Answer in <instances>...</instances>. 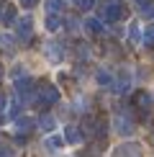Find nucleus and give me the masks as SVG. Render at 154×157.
Masks as SVG:
<instances>
[{"label":"nucleus","instance_id":"f257e3e1","mask_svg":"<svg viewBox=\"0 0 154 157\" xmlns=\"http://www.w3.org/2000/svg\"><path fill=\"white\" fill-rule=\"evenodd\" d=\"M121 16H126V8L121 0H108L100 8V21H118Z\"/></svg>","mask_w":154,"mask_h":157},{"label":"nucleus","instance_id":"f03ea898","mask_svg":"<svg viewBox=\"0 0 154 157\" xmlns=\"http://www.w3.org/2000/svg\"><path fill=\"white\" fill-rule=\"evenodd\" d=\"M57 101H59V90H57L54 85H44V88L38 90V108L54 106Z\"/></svg>","mask_w":154,"mask_h":157},{"label":"nucleus","instance_id":"7ed1b4c3","mask_svg":"<svg viewBox=\"0 0 154 157\" xmlns=\"http://www.w3.org/2000/svg\"><path fill=\"white\" fill-rule=\"evenodd\" d=\"M113 157H141V147L136 142H123L113 149Z\"/></svg>","mask_w":154,"mask_h":157},{"label":"nucleus","instance_id":"20e7f679","mask_svg":"<svg viewBox=\"0 0 154 157\" xmlns=\"http://www.w3.org/2000/svg\"><path fill=\"white\" fill-rule=\"evenodd\" d=\"M113 132L121 134V136H131L134 134V121L131 119H123V116H116V119H113Z\"/></svg>","mask_w":154,"mask_h":157},{"label":"nucleus","instance_id":"39448f33","mask_svg":"<svg viewBox=\"0 0 154 157\" xmlns=\"http://www.w3.org/2000/svg\"><path fill=\"white\" fill-rule=\"evenodd\" d=\"M16 31H18V39L28 41V39H31V34H34V21H31V16H23L21 21L16 23Z\"/></svg>","mask_w":154,"mask_h":157},{"label":"nucleus","instance_id":"423d86ee","mask_svg":"<svg viewBox=\"0 0 154 157\" xmlns=\"http://www.w3.org/2000/svg\"><path fill=\"white\" fill-rule=\"evenodd\" d=\"M16 90H18V98H28L34 93V80L31 77H16Z\"/></svg>","mask_w":154,"mask_h":157},{"label":"nucleus","instance_id":"0eeeda50","mask_svg":"<svg viewBox=\"0 0 154 157\" xmlns=\"http://www.w3.org/2000/svg\"><path fill=\"white\" fill-rule=\"evenodd\" d=\"M134 106L141 111V116H146V111H149V106H152V95L146 93V90H139L136 98H134Z\"/></svg>","mask_w":154,"mask_h":157},{"label":"nucleus","instance_id":"6e6552de","mask_svg":"<svg viewBox=\"0 0 154 157\" xmlns=\"http://www.w3.org/2000/svg\"><path fill=\"white\" fill-rule=\"evenodd\" d=\"M44 52H46V57H49L51 62H59L62 57H64V47H62L59 41H49L46 47H44Z\"/></svg>","mask_w":154,"mask_h":157},{"label":"nucleus","instance_id":"1a4fd4ad","mask_svg":"<svg viewBox=\"0 0 154 157\" xmlns=\"http://www.w3.org/2000/svg\"><path fill=\"white\" fill-rule=\"evenodd\" d=\"M16 126H18V134L28 136V134L36 129V121H34V119H28V116H18V119H16Z\"/></svg>","mask_w":154,"mask_h":157},{"label":"nucleus","instance_id":"9d476101","mask_svg":"<svg viewBox=\"0 0 154 157\" xmlns=\"http://www.w3.org/2000/svg\"><path fill=\"white\" fill-rule=\"evenodd\" d=\"M80 132L85 134V136H93L95 132H98V121H95L93 116H85V119H82V124H80Z\"/></svg>","mask_w":154,"mask_h":157},{"label":"nucleus","instance_id":"9b49d317","mask_svg":"<svg viewBox=\"0 0 154 157\" xmlns=\"http://www.w3.org/2000/svg\"><path fill=\"white\" fill-rule=\"evenodd\" d=\"M36 126L41 129V132H54V126H57V121L51 119V116H41V119L36 121Z\"/></svg>","mask_w":154,"mask_h":157},{"label":"nucleus","instance_id":"f8f14e48","mask_svg":"<svg viewBox=\"0 0 154 157\" xmlns=\"http://www.w3.org/2000/svg\"><path fill=\"white\" fill-rule=\"evenodd\" d=\"M64 132H67L64 134V142H69V144H77V142H80V129L77 126H67Z\"/></svg>","mask_w":154,"mask_h":157},{"label":"nucleus","instance_id":"ddd939ff","mask_svg":"<svg viewBox=\"0 0 154 157\" xmlns=\"http://www.w3.org/2000/svg\"><path fill=\"white\" fill-rule=\"evenodd\" d=\"M85 29L90 31V34H100L103 31V21L100 18H90V21H85Z\"/></svg>","mask_w":154,"mask_h":157},{"label":"nucleus","instance_id":"4468645a","mask_svg":"<svg viewBox=\"0 0 154 157\" xmlns=\"http://www.w3.org/2000/svg\"><path fill=\"white\" fill-rule=\"evenodd\" d=\"M46 29H49V31H59V29H62V18L51 13V16L46 18Z\"/></svg>","mask_w":154,"mask_h":157},{"label":"nucleus","instance_id":"2eb2a0df","mask_svg":"<svg viewBox=\"0 0 154 157\" xmlns=\"http://www.w3.org/2000/svg\"><path fill=\"white\" fill-rule=\"evenodd\" d=\"M128 85H131V80H128V75H121L118 82H116V93H126Z\"/></svg>","mask_w":154,"mask_h":157},{"label":"nucleus","instance_id":"dca6fc26","mask_svg":"<svg viewBox=\"0 0 154 157\" xmlns=\"http://www.w3.org/2000/svg\"><path fill=\"white\" fill-rule=\"evenodd\" d=\"M141 16H144L146 21H152L154 18V3H144L141 5Z\"/></svg>","mask_w":154,"mask_h":157},{"label":"nucleus","instance_id":"f3484780","mask_svg":"<svg viewBox=\"0 0 154 157\" xmlns=\"http://www.w3.org/2000/svg\"><path fill=\"white\" fill-rule=\"evenodd\" d=\"M62 144H64L62 136H49V139H46V147L49 149H62Z\"/></svg>","mask_w":154,"mask_h":157},{"label":"nucleus","instance_id":"a211bd4d","mask_svg":"<svg viewBox=\"0 0 154 157\" xmlns=\"http://www.w3.org/2000/svg\"><path fill=\"white\" fill-rule=\"evenodd\" d=\"M46 8H49V13H57L64 8V0H46Z\"/></svg>","mask_w":154,"mask_h":157},{"label":"nucleus","instance_id":"6ab92c4d","mask_svg":"<svg viewBox=\"0 0 154 157\" xmlns=\"http://www.w3.org/2000/svg\"><path fill=\"white\" fill-rule=\"evenodd\" d=\"M98 82H100V85H111V82H113L111 72H105V70H100V72H98Z\"/></svg>","mask_w":154,"mask_h":157},{"label":"nucleus","instance_id":"aec40b11","mask_svg":"<svg viewBox=\"0 0 154 157\" xmlns=\"http://www.w3.org/2000/svg\"><path fill=\"white\" fill-rule=\"evenodd\" d=\"M75 5H77L80 10H90V8L95 5V0H75Z\"/></svg>","mask_w":154,"mask_h":157},{"label":"nucleus","instance_id":"412c9836","mask_svg":"<svg viewBox=\"0 0 154 157\" xmlns=\"http://www.w3.org/2000/svg\"><path fill=\"white\" fill-rule=\"evenodd\" d=\"M13 18H16V10H13V8H5V13H3V21H5V23H13Z\"/></svg>","mask_w":154,"mask_h":157},{"label":"nucleus","instance_id":"4be33fe9","mask_svg":"<svg viewBox=\"0 0 154 157\" xmlns=\"http://www.w3.org/2000/svg\"><path fill=\"white\" fill-rule=\"evenodd\" d=\"M128 34H131V39H134V41H139V23H131V31H128Z\"/></svg>","mask_w":154,"mask_h":157},{"label":"nucleus","instance_id":"5701e85b","mask_svg":"<svg viewBox=\"0 0 154 157\" xmlns=\"http://www.w3.org/2000/svg\"><path fill=\"white\" fill-rule=\"evenodd\" d=\"M10 155H13V149H10V147H5V144L0 147V157H10Z\"/></svg>","mask_w":154,"mask_h":157},{"label":"nucleus","instance_id":"b1692460","mask_svg":"<svg viewBox=\"0 0 154 157\" xmlns=\"http://www.w3.org/2000/svg\"><path fill=\"white\" fill-rule=\"evenodd\" d=\"M10 116H13V119H18V103H10Z\"/></svg>","mask_w":154,"mask_h":157},{"label":"nucleus","instance_id":"393cba45","mask_svg":"<svg viewBox=\"0 0 154 157\" xmlns=\"http://www.w3.org/2000/svg\"><path fill=\"white\" fill-rule=\"evenodd\" d=\"M21 5H26V8H31V5H36V0H21Z\"/></svg>","mask_w":154,"mask_h":157},{"label":"nucleus","instance_id":"a878e982","mask_svg":"<svg viewBox=\"0 0 154 157\" xmlns=\"http://www.w3.org/2000/svg\"><path fill=\"white\" fill-rule=\"evenodd\" d=\"M3 108H5V95L0 93V111H3Z\"/></svg>","mask_w":154,"mask_h":157},{"label":"nucleus","instance_id":"bb28decb","mask_svg":"<svg viewBox=\"0 0 154 157\" xmlns=\"http://www.w3.org/2000/svg\"><path fill=\"white\" fill-rule=\"evenodd\" d=\"M139 3H141V5H144V3H149V0H139Z\"/></svg>","mask_w":154,"mask_h":157},{"label":"nucleus","instance_id":"cd10ccee","mask_svg":"<svg viewBox=\"0 0 154 157\" xmlns=\"http://www.w3.org/2000/svg\"><path fill=\"white\" fill-rule=\"evenodd\" d=\"M0 77H3V64H0Z\"/></svg>","mask_w":154,"mask_h":157},{"label":"nucleus","instance_id":"c85d7f7f","mask_svg":"<svg viewBox=\"0 0 154 157\" xmlns=\"http://www.w3.org/2000/svg\"><path fill=\"white\" fill-rule=\"evenodd\" d=\"M152 142H154V132H152Z\"/></svg>","mask_w":154,"mask_h":157}]
</instances>
